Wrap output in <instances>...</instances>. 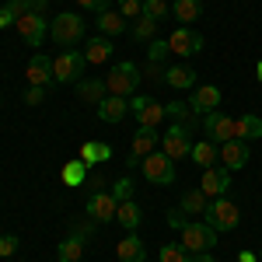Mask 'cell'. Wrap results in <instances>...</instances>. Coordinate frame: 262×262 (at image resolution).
Listing matches in <instances>:
<instances>
[{
  "instance_id": "6da1fadb",
  "label": "cell",
  "mask_w": 262,
  "mask_h": 262,
  "mask_svg": "<svg viewBox=\"0 0 262 262\" xmlns=\"http://www.w3.org/2000/svg\"><path fill=\"white\" fill-rule=\"evenodd\" d=\"M105 88H108V95L129 98V95L140 88V70H137V63H129V60L116 63V67L108 70V77H105Z\"/></svg>"
},
{
  "instance_id": "7a4b0ae2",
  "label": "cell",
  "mask_w": 262,
  "mask_h": 262,
  "mask_svg": "<svg viewBox=\"0 0 262 262\" xmlns=\"http://www.w3.org/2000/svg\"><path fill=\"white\" fill-rule=\"evenodd\" d=\"M140 171L147 182H154V185H175L179 179V171H175V161L164 154V150H154V154H147L140 161Z\"/></svg>"
},
{
  "instance_id": "3957f363",
  "label": "cell",
  "mask_w": 262,
  "mask_h": 262,
  "mask_svg": "<svg viewBox=\"0 0 262 262\" xmlns=\"http://www.w3.org/2000/svg\"><path fill=\"white\" fill-rule=\"evenodd\" d=\"M217 245V231L210 227V224L203 221V224H196V221H189L185 227H182V248L189 252V255H200V252H210Z\"/></svg>"
},
{
  "instance_id": "277c9868",
  "label": "cell",
  "mask_w": 262,
  "mask_h": 262,
  "mask_svg": "<svg viewBox=\"0 0 262 262\" xmlns=\"http://www.w3.org/2000/svg\"><path fill=\"white\" fill-rule=\"evenodd\" d=\"M49 35L60 42V46H74V42L84 39V18L81 14H70V11H63V14H56L53 18V25H49Z\"/></svg>"
},
{
  "instance_id": "5b68a950",
  "label": "cell",
  "mask_w": 262,
  "mask_h": 262,
  "mask_svg": "<svg viewBox=\"0 0 262 262\" xmlns=\"http://www.w3.org/2000/svg\"><path fill=\"white\" fill-rule=\"evenodd\" d=\"M238 221H242V213H238V206L231 200L217 196L213 203H206V224H210L213 231H234Z\"/></svg>"
},
{
  "instance_id": "8992f818",
  "label": "cell",
  "mask_w": 262,
  "mask_h": 262,
  "mask_svg": "<svg viewBox=\"0 0 262 262\" xmlns=\"http://www.w3.org/2000/svg\"><path fill=\"white\" fill-rule=\"evenodd\" d=\"M84 53H77V49H63L60 56L53 60V77L60 84H77L84 74Z\"/></svg>"
},
{
  "instance_id": "52a82bcc",
  "label": "cell",
  "mask_w": 262,
  "mask_h": 262,
  "mask_svg": "<svg viewBox=\"0 0 262 262\" xmlns=\"http://www.w3.org/2000/svg\"><path fill=\"white\" fill-rule=\"evenodd\" d=\"M189 129L185 122H175L168 133H161V150L171 158V161H182L185 154H192V140H189Z\"/></svg>"
},
{
  "instance_id": "ba28073f",
  "label": "cell",
  "mask_w": 262,
  "mask_h": 262,
  "mask_svg": "<svg viewBox=\"0 0 262 262\" xmlns=\"http://www.w3.org/2000/svg\"><path fill=\"white\" fill-rule=\"evenodd\" d=\"M14 28H18V35L28 42L32 49H39L42 39L49 35V25H46V18H42L39 11H28V14H21V18L14 21Z\"/></svg>"
},
{
  "instance_id": "9c48e42d",
  "label": "cell",
  "mask_w": 262,
  "mask_h": 262,
  "mask_svg": "<svg viewBox=\"0 0 262 262\" xmlns=\"http://www.w3.org/2000/svg\"><path fill=\"white\" fill-rule=\"evenodd\" d=\"M168 49L175 53V56H196L203 49V35L196 32V28H175L171 35H168Z\"/></svg>"
},
{
  "instance_id": "30bf717a",
  "label": "cell",
  "mask_w": 262,
  "mask_h": 262,
  "mask_svg": "<svg viewBox=\"0 0 262 262\" xmlns=\"http://www.w3.org/2000/svg\"><path fill=\"white\" fill-rule=\"evenodd\" d=\"M203 129H206V140H213V143L234 140V119H231V116H224L221 108H217V112H206Z\"/></svg>"
},
{
  "instance_id": "8fae6325",
  "label": "cell",
  "mask_w": 262,
  "mask_h": 262,
  "mask_svg": "<svg viewBox=\"0 0 262 262\" xmlns=\"http://www.w3.org/2000/svg\"><path fill=\"white\" fill-rule=\"evenodd\" d=\"M116 210H119V200H116L112 192H91V196H88V217L95 224L116 221Z\"/></svg>"
},
{
  "instance_id": "7c38bea8",
  "label": "cell",
  "mask_w": 262,
  "mask_h": 262,
  "mask_svg": "<svg viewBox=\"0 0 262 262\" xmlns=\"http://www.w3.org/2000/svg\"><path fill=\"white\" fill-rule=\"evenodd\" d=\"M129 112L137 116L140 126H150V129H158V122L164 119V105L154 98H143V95H137V98L129 101Z\"/></svg>"
},
{
  "instance_id": "4fadbf2b",
  "label": "cell",
  "mask_w": 262,
  "mask_h": 262,
  "mask_svg": "<svg viewBox=\"0 0 262 262\" xmlns=\"http://www.w3.org/2000/svg\"><path fill=\"white\" fill-rule=\"evenodd\" d=\"M158 143H161V133L150 129V126H140V129L133 133V150H129V161H126V164H140L147 154H154Z\"/></svg>"
},
{
  "instance_id": "5bb4252c",
  "label": "cell",
  "mask_w": 262,
  "mask_h": 262,
  "mask_svg": "<svg viewBox=\"0 0 262 262\" xmlns=\"http://www.w3.org/2000/svg\"><path fill=\"white\" fill-rule=\"evenodd\" d=\"M227 185H231V171L224 168V164H213V168H203V182H200V189L206 192V196H224L227 192Z\"/></svg>"
},
{
  "instance_id": "9a60e30c",
  "label": "cell",
  "mask_w": 262,
  "mask_h": 262,
  "mask_svg": "<svg viewBox=\"0 0 262 262\" xmlns=\"http://www.w3.org/2000/svg\"><path fill=\"white\" fill-rule=\"evenodd\" d=\"M217 105H221V88H213V84H203L192 91V98H189V108L196 112V116H206V112H217Z\"/></svg>"
},
{
  "instance_id": "2e32d148",
  "label": "cell",
  "mask_w": 262,
  "mask_h": 262,
  "mask_svg": "<svg viewBox=\"0 0 262 262\" xmlns=\"http://www.w3.org/2000/svg\"><path fill=\"white\" fill-rule=\"evenodd\" d=\"M221 161H224V168L227 171H242L245 164H248V143L245 140H227V143H221Z\"/></svg>"
},
{
  "instance_id": "e0dca14e",
  "label": "cell",
  "mask_w": 262,
  "mask_h": 262,
  "mask_svg": "<svg viewBox=\"0 0 262 262\" xmlns=\"http://www.w3.org/2000/svg\"><path fill=\"white\" fill-rule=\"evenodd\" d=\"M28 84H35V88H49V84L56 81L53 77V60L49 56H42V53H35L32 60H28Z\"/></svg>"
},
{
  "instance_id": "ac0fdd59",
  "label": "cell",
  "mask_w": 262,
  "mask_h": 262,
  "mask_svg": "<svg viewBox=\"0 0 262 262\" xmlns=\"http://www.w3.org/2000/svg\"><path fill=\"white\" fill-rule=\"evenodd\" d=\"M126 112H129V98H122V95H108V98L98 101V119L101 122H122Z\"/></svg>"
},
{
  "instance_id": "d6986e66",
  "label": "cell",
  "mask_w": 262,
  "mask_h": 262,
  "mask_svg": "<svg viewBox=\"0 0 262 262\" xmlns=\"http://www.w3.org/2000/svg\"><path fill=\"white\" fill-rule=\"evenodd\" d=\"M116 255H119V262H147V248H143V242L137 234H126L116 245Z\"/></svg>"
},
{
  "instance_id": "ffe728a7",
  "label": "cell",
  "mask_w": 262,
  "mask_h": 262,
  "mask_svg": "<svg viewBox=\"0 0 262 262\" xmlns=\"http://www.w3.org/2000/svg\"><path fill=\"white\" fill-rule=\"evenodd\" d=\"M171 14H175V21H182V28H192V21H200L203 14V0H175Z\"/></svg>"
},
{
  "instance_id": "44dd1931",
  "label": "cell",
  "mask_w": 262,
  "mask_h": 262,
  "mask_svg": "<svg viewBox=\"0 0 262 262\" xmlns=\"http://www.w3.org/2000/svg\"><path fill=\"white\" fill-rule=\"evenodd\" d=\"M234 137H238V140H259L262 137V119L252 116V112L238 116V119H234Z\"/></svg>"
},
{
  "instance_id": "7402d4cb",
  "label": "cell",
  "mask_w": 262,
  "mask_h": 262,
  "mask_svg": "<svg viewBox=\"0 0 262 262\" xmlns=\"http://www.w3.org/2000/svg\"><path fill=\"white\" fill-rule=\"evenodd\" d=\"M189 158L200 164V168H213V164L221 161V150H217L213 140H203V143H192V154Z\"/></svg>"
},
{
  "instance_id": "603a6c76",
  "label": "cell",
  "mask_w": 262,
  "mask_h": 262,
  "mask_svg": "<svg viewBox=\"0 0 262 262\" xmlns=\"http://www.w3.org/2000/svg\"><path fill=\"white\" fill-rule=\"evenodd\" d=\"M112 158V147L108 143H98V140H88L81 143V161L91 168V164H101V161H108Z\"/></svg>"
},
{
  "instance_id": "cb8c5ba5",
  "label": "cell",
  "mask_w": 262,
  "mask_h": 262,
  "mask_svg": "<svg viewBox=\"0 0 262 262\" xmlns=\"http://www.w3.org/2000/svg\"><path fill=\"white\" fill-rule=\"evenodd\" d=\"M164 84H171L175 91L179 88H196V70L192 67H168L164 70Z\"/></svg>"
},
{
  "instance_id": "d4e9b609",
  "label": "cell",
  "mask_w": 262,
  "mask_h": 262,
  "mask_svg": "<svg viewBox=\"0 0 262 262\" xmlns=\"http://www.w3.org/2000/svg\"><path fill=\"white\" fill-rule=\"evenodd\" d=\"M140 217H143V210H140L133 200L119 203V210H116V221H119L126 231H137V227H140Z\"/></svg>"
},
{
  "instance_id": "484cf974",
  "label": "cell",
  "mask_w": 262,
  "mask_h": 262,
  "mask_svg": "<svg viewBox=\"0 0 262 262\" xmlns=\"http://www.w3.org/2000/svg\"><path fill=\"white\" fill-rule=\"evenodd\" d=\"M60 262H81L84 255V234H74V238H63L60 248H56Z\"/></svg>"
},
{
  "instance_id": "4316f807",
  "label": "cell",
  "mask_w": 262,
  "mask_h": 262,
  "mask_svg": "<svg viewBox=\"0 0 262 262\" xmlns=\"http://www.w3.org/2000/svg\"><path fill=\"white\" fill-rule=\"evenodd\" d=\"M112 56V42H108V35H98V39L88 42V49H84V60L88 63H105Z\"/></svg>"
},
{
  "instance_id": "83f0119b",
  "label": "cell",
  "mask_w": 262,
  "mask_h": 262,
  "mask_svg": "<svg viewBox=\"0 0 262 262\" xmlns=\"http://www.w3.org/2000/svg\"><path fill=\"white\" fill-rule=\"evenodd\" d=\"M95 25H98L101 35H122V28H126V18H122L119 11H101Z\"/></svg>"
},
{
  "instance_id": "f1b7e54d",
  "label": "cell",
  "mask_w": 262,
  "mask_h": 262,
  "mask_svg": "<svg viewBox=\"0 0 262 262\" xmlns=\"http://www.w3.org/2000/svg\"><path fill=\"white\" fill-rule=\"evenodd\" d=\"M77 95L84 101H95L98 105L101 98H108V88H105V81H77Z\"/></svg>"
},
{
  "instance_id": "f546056e",
  "label": "cell",
  "mask_w": 262,
  "mask_h": 262,
  "mask_svg": "<svg viewBox=\"0 0 262 262\" xmlns=\"http://www.w3.org/2000/svg\"><path fill=\"white\" fill-rule=\"evenodd\" d=\"M60 179L67 182V185H84V179H88V164L77 158V161H67L60 171Z\"/></svg>"
},
{
  "instance_id": "4dcf8cb0",
  "label": "cell",
  "mask_w": 262,
  "mask_h": 262,
  "mask_svg": "<svg viewBox=\"0 0 262 262\" xmlns=\"http://www.w3.org/2000/svg\"><path fill=\"white\" fill-rule=\"evenodd\" d=\"M182 213H206V192L203 189H189L185 196H182Z\"/></svg>"
},
{
  "instance_id": "1f68e13d",
  "label": "cell",
  "mask_w": 262,
  "mask_h": 262,
  "mask_svg": "<svg viewBox=\"0 0 262 262\" xmlns=\"http://www.w3.org/2000/svg\"><path fill=\"white\" fill-rule=\"evenodd\" d=\"M133 35H137L140 42H154V35H158V21L137 18V25H133Z\"/></svg>"
},
{
  "instance_id": "d6a6232c",
  "label": "cell",
  "mask_w": 262,
  "mask_h": 262,
  "mask_svg": "<svg viewBox=\"0 0 262 262\" xmlns=\"http://www.w3.org/2000/svg\"><path fill=\"white\" fill-rule=\"evenodd\" d=\"M158 259L161 262H192V255H189L182 245H164L161 252H158Z\"/></svg>"
},
{
  "instance_id": "836d02e7",
  "label": "cell",
  "mask_w": 262,
  "mask_h": 262,
  "mask_svg": "<svg viewBox=\"0 0 262 262\" xmlns=\"http://www.w3.org/2000/svg\"><path fill=\"white\" fill-rule=\"evenodd\" d=\"M168 11H171V7H168V0H143V18L161 21Z\"/></svg>"
},
{
  "instance_id": "e575fe53",
  "label": "cell",
  "mask_w": 262,
  "mask_h": 262,
  "mask_svg": "<svg viewBox=\"0 0 262 262\" xmlns=\"http://www.w3.org/2000/svg\"><path fill=\"white\" fill-rule=\"evenodd\" d=\"M168 53H171V49H168V39H164V42L154 39V42H150V49H147V60H150V67H161Z\"/></svg>"
},
{
  "instance_id": "d590c367",
  "label": "cell",
  "mask_w": 262,
  "mask_h": 262,
  "mask_svg": "<svg viewBox=\"0 0 262 262\" xmlns=\"http://www.w3.org/2000/svg\"><path fill=\"white\" fill-rule=\"evenodd\" d=\"M119 14H122L126 21L143 18V0H119Z\"/></svg>"
},
{
  "instance_id": "8d00e7d4",
  "label": "cell",
  "mask_w": 262,
  "mask_h": 262,
  "mask_svg": "<svg viewBox=\"0 0 262 262\" xmlns=\"http://www.w3.org/2000/svg\"><path fill=\"white\" fill-rule=\"evenodd\" d=\"M112 196L119 203H126V200H133V179H119L116 185H112Z\"/></svg>"
},
{
  "instance_id": "74e56055",
  "label": "cell",
  "mask_w": 262,
  "mask_h": 262,
  "mask_svg": "<svg viewBox=\"0 0 262 262\" xmlns=\"http://www.w3.org/2000/svg\"><path fill=\"white\" fill-rule=\"evenodd\" d=\"M4 7H7V11L14 14V21H18L21 14H28V11H35V7H32V0H7Z\"/></svg>"
},
{
  "instance_id": "f35d334b",
  "label": "cell",
  "mask_w": 262,
  "mask_h": 262,
  "mask_svg": "<svg viewBox=\"0 0 262 262\" xmlns=\"http://www.w3.org/2000/svg\"><path fill=\"white\" fill-rule=\"evenodd\" d=\"M189 224V213H182V210H168V227H175V231H182Z\"/></svg>"
},
{
  "instance_id": "ab89813d",
  "label": "cell",
  "mask_w": 262,
  "mask_h": 262,
  "mask_svg": "<svg viewBox=\"0 0 262 262\" xmlns=\"http://www.w3.org/2000/svg\"><path fill=\"white\" fill-rule=\"evenodd\" d=\"M14 252H18V238H14V234H7V238H0V255H4V259H11Z\"/></svg>"
},
{
  "instance_id": "60d3db41",
  "label": "cell",
  "mask_w": 262,
  "mask_h": 262,
  "mask_svg": "<svg viewBox=\"0 0 262 262\" xmlns=\"http://www.w3.org/2000/svg\"><path fill=\"white\" fill-rule=\"evenodd\" d=\"M25 101H28V105H42V101H46V88H35V84H32V88L25 91Z\"/></svg>"
},
{
  "instance_id": "b9f144b4",
  "label": "cell",
  "mask_w": 262,
  "mask_h": 262,
  "mask_svg": "<svg viewBox=\"0 0 262 262\" xmlns=\"http://www.w3.org/2000/svg\"><path fill=\"white\" fill-rule=\"evenodd\" d=\"M77 4H81L84 11H95V14H101V11H108V4H112V0H77Z\"/></svg>"
},
{
  "instance_id": "7bdbcfd3",
  "label": "cell",
  "mask_w": 262,
  "mask_h": 262,
  "mask_svg": "<svg viewBox=\"0 0 262 262\" xmlns=\"http://www.w3.org/2000/svg\"><path fill=\"white\" fill-rule=\"evenodd\" d=\"M11 21H14V14H11V11H7V7H4V4H0V28H7V25H11Z\"/></svg>"
},
{
  "instance_id": "ee69618b",
  "label": "cell",
  "mask_w": 262,
  "mask_h": 262,
  "mask_svg": "<svg viewBox=\"0 0 262 262\" xmlns=\"http://www.w3.org/2000/svg\"><path fill=\"white\" fill-rule=\"evenodd\" d=\"M238 262H259V255H255V252H242V255H238Z\"/></svg>"
},
{
  "instance_id": "f6af8a7d",
  "label": "cell",
  "mask_w": 262,
  "mask_h": 262,
  "mask_svg": "<svg viewBox=\"0 0 262 262\" xmlns=\"http://www.w3.org/2000/svg\"><path fill=\"white\" fill-rule=\"evenodd\" d=\"M192 262H217V259H213L210 252H200V255H192Z\"/></svg>"
},
{
  "instance_id": "bcb514c9",
  "label": "cell",
  "mask_w": 262,
  "mask_h": 262,
  "mask_svg": "<svg viewBox=\"0 0 262 262\" xmlns=\"http://www.w3.org/2000/svg\"><path fill=\"white\" fill-rule=\"evenodd\" d=\"M32 7H35V11L42 14V11H46V0H32Z\"/></svg>"
},
{
  "instance_id": "7dc6e473",
  "label": "cell",
  "mask_w": 262,
  "mask_h": 262,
  "mask_svg": "<svg viewBox=\"0 0 262 262\" xmlns=\"http://www.w3.org/2000/svg\"><path fill=\"white\" fill-rule=\"evenodd\" d=\"M255 74H259V81H262V60H259V67H255Z\"/></svg>"
},
{
  "instance_id": "c3c4849f",
  "label": "cell",
  "mask_w": 262,
  "mask_h": 262,
  "mask_svg": "<svg viewBox=\"0 0 262 262\" xmlns=\"http://www.w3.org/2000/svg\"><path fill=\"white\" fill-rule=\"evenodd\" d=\"M259 259H262V248H259Z\"/></svg>"
}]
</instances>
